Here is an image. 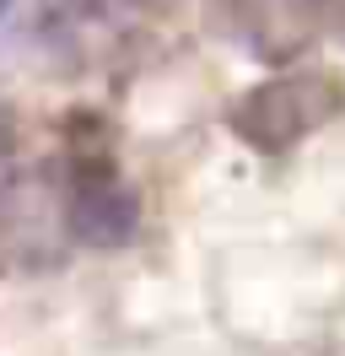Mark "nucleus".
Returning <instances> with one entry per match:
<instances>
[{
    "label": "nucleus",
    "mask_w": 345,
    "mask_h": 356,
    "mask_svg": "<svg viewBox=\"0 0 345 356\" xmlns=\"http://www.w3.org/2000/svg\"><path fill=\"white\" fill-rule=\"evenodd\" d=\"M11 6H17V0H0V17H6V11H11Z\"/></svg>",
    "instance_id": "423d86ee"
},
{
    "label": "nucleus",
    "mask_w": 345,
    "mask_h": 356,
    "mask_svg": "<svg viewBox=\"0 0 345 356\" xmlns=\"http://www.w3.org/2000/svg\"><path fill=\"white\" fill-rule=\"evenodd\" d=\"M280 6H286V11H302V17H307V11H329L335 0H280Z\"/></svg>",
    "instance_id": "39448f33"
},
{
    "label": "nucleus",
    "mask_w": 345,
    "mask_h": 356,
    "mask_svg": "<svg viewBox=\"0 0 345 356\" xmlns=\"http://www.w3.org/2000/svg\"><path fill=\"white\" fill-rule=\"evenodd\" d=\"M11 162H17V135H11L6 108H0V195H6V184H11Z\"/></svg>",
    "instance_id": "20e7f679"
},
{
    "label": "nucleus",
    "mask_w": 345,
    "mask_h": 356,
    "mask_svg": "<svg viewBox=\"0 0 345 356\" xmlns=\"http://www.w3.org/2000/svg\"><path fill=\"white\" fill-rule=\"evenodd\" d=\"M60 205H65V227L70 238L86 248H125L141 227V200L135 184L119 173V162L92 146L76 140L65 152V178H60Z\"/></svg>",
    "instance_id": "f03ea898"
},
{
    "label": "nucleus",
    "mask_w": 345,
    "mask_h": 356,
    "mask_svg": "<svg viewBox=\"0 0 345 356\" xmlns=\"http://www.w3.org/2000/svg\"><path fill=\"white\" fill-rule=\"evenodd\" d=\"M340 87H335V76H323V70H286V76H270V81H259L248 87L243 97L232 103V130L243 146H254L264 156H280L291 152L297 140L329 124L335 113H340Z\"/></svg>",
    "instance_id": "f257e3e1"
},
{
    "label": "nucleus",
    "mask_w": 345,
    "mask_h": 356,
    "mask_svg": "<svg viewBox=\"0 0 345 356\" xmlns=\"http://www.w3.org/2000/svg\"><path fill=\"white\" fill-rule=\"evenodd\" d=\"M146 0H43L38 6V44L70 60H103L141 27Z\"/></svg>",
    "instance_id": "7ed1b4c3"
}]
</instances>
